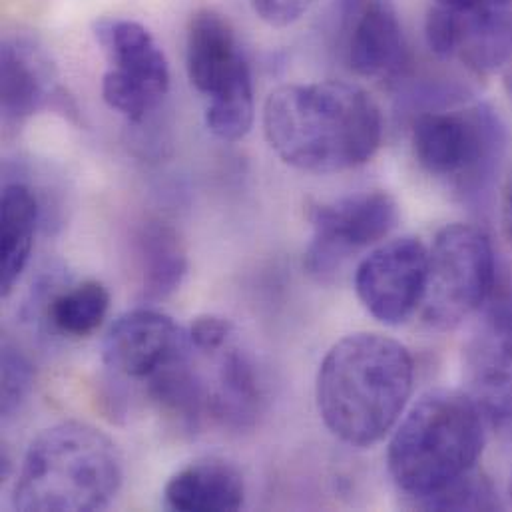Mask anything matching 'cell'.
Returning <instances> with one entry per match:
<instances>
[{"instance_id": "20", "label": "cell", "mask_w": 512, "mask_h": 512, "mask_svg": "<svg viewBox=\"0 0 512 512\" xmlns=\"http://www.w3.org/2000/svg\"><path fill=\"white\" fill-rule=\"evenodd\" d=\"M108 307V289L100 281H84L50 301L48 319L62 335L88 337L102 325Z\"/></svg>"}, {"instance_id": "27", "label": "cell", "mask_w": 512, "mask_h": 512, "mask_svg": "<svg viewBox=\"0 0 512 512\" xmlns=\"http://www.w3.org/2000/svg\"><path fill=\"white\" fill-rule=\"evenodd\" d=\"M509 495H511V501H512V479H511V485H509Z\"/></svg>"}, {"instance_id": "13", "label": "cell", "mask_w": 512, "mask_h": 512, "mask_svg": "<svg viewBox=\"0 0 512 512\" xmlns=\"http://www.w3.org/2000/svg\"><path fill=\"white\" fill-rule=\"evenodd\" d=\"M0 78L6 120H24L46 108L54 98L52 66L32 42L6 40L2 44Z\"/></svg>"}, {"instance_id": "26", "label": "cell", "mask_w": 512, "mask_h": 512, "mask_svg": "<svg viewBox=\"0 0 512 512\" xmlns=\"http://www.w3.org/2000/svg\"><path fill=\"white\" fill-rule=\"evenodd\" d=\"M501 222H503V234L512 248V172L507 180L505 192H503V204H501Z\"/></svg>"}, {"instance_id": "15", "label": "cell", "mask_w": 512, "mask_h": 512, "mask_svg": "<svg viewBox=\"0 0 512 512\" xmlns=\"http://www.w3.org/2000/svg\"><path fill=\"white\" fill-rule=\"evenodd\" d=\"M405 60V38L397 14L385 2H371L359 16L351 42V68L369 78H383L401 68Z\"/></svg>"}, {"instance_id": "10", "label": "cell", "mask_w": 512, "mask_h": 512, "mask_svg": "<svg viewBox=\"0 0 512 512\" xmlns=\"http://www.w3.org/2000/svg\"><path fill=\"white\" fill-rule=\"evenodd\" d=\"M429 250L419 238L391 240L355 271V291L365 309L385 325H401L423 303Z\"/></svg>"}, {"instance_id": "16", "label": "cell", "mask_w": 512, "mask_h": 512, "mask_svg": "<svg viewBox=\"0 0 512 512\" xmlns=\"http://www.w3.org/2000/svg\"><path fill=\"white\" fill-rule=\"evenodd\" d=\"M38 202L24 184H6L0 200V291L8 295L34 246Z\"/></svg>"}, {"instance_id": "11", "label": "cell", "mask_w": 512, "mask_h": 512, "mask_svg": "<svg viewBox=\"0 0 512 512\" xmlns=\"http://www.w3.org/2000/svg\"><path fill=\"white\" fill-rule=\"evenodd\" d=\"M190 347L188 331L172 317L154 309H134L120 315L108 329L102 359L116 375L146 381Z\"/></svg>"}, {"instance_id": "3", "label": "cell", "mask_w": 512, "mask_h": 512, "mask_svg": "<svg viewBox=\"0 0 512 512\" xmlns=\"http://www.w3.org/2000/svg\"><path fill=\"white\" fill-rule=\"evenodd\" d=\"M122 487V457L100 429L66 421L42 431L28 447L12 491L22 512L106 509Z\"/></svg>"}, {"instance_id": "8", "label": "cell", "mask_w": 512, "mask_h": 512, "mask_svg": "<svg viewBox=\"0 0 512 512\" xmlns=\"http://www.w3.org/2000/svg\"><path fill=\"white\" fill-rule=\"evenodd\" d=\"M94 36L110 62L102 78L104 102L124 118L140 122L170 90L162 48L146 26L128 18H102Z\"/></svg>"}, {"instance_id": "4", "label": "cell", "mask_w": 512, "mask_h": 512, "mask_svg": "<svg viewBox=\"0 0 512 512\" xmlns=\"http://www.w3.org/2000/svg\"><path fill=\"white\" fill-rule=\"evenodd\" d=\"M483 423L469 393L423 395L389 443L387 467L397 489L417 503L475 471L485 447Z\"/></svg>"}, {"instance_id": "17", "label": "cell", "mask_w": 512, "mask_h": 512, "mask_svg": "<svg viewBox=\"0 0 512 512\" xmlns=\"http://www.w3.org/2000/svg\"><path fill=\"white\" fill-rule=\"evenodd\" d=\"M261 411V385L254 361L236 347L222 351L218 383L210 391V413L224 425L246 429Z\"/></svg>"}, {"instance_id": "28", "label": "cell", "mask_w": 512, "mask_h": 512, "mask_svg": "<svg viewBox=\"0 0 512 512\" xmlns=\"http://www.w3.org/2000/svg\"><path fill=\"white\" fill-rule=\"evenodd\" d=\"M509 92H511V96H512V80H511V82H509Z\"/></svg>"}, {"instance_id": "6", "label": "cell", "mask_w": 512, "mask_h": 512, "mask_svg": "<svg viewBox=\"0 0 512 512\" xmlns=\"http://www.w3.org/2000/svg\"><path fill=\"white\" fill-rule=\"evenodd\" d=\"M499 267L489 236L469 224L443 228L429 250L423 317L439 331L459 327L489 299Z\"/></svg>"}, {"instance_id": "21", "label": "cell", "mask_w": 512, "mask_h": 512, "mask_svg": "<svg viewBox=\"0 0 512 512\" xmlns=\"http://www.w3.org/2000/svg\"><path fill=\"white\" fill-rule=\"evenodd\" d=\"M206 124L220 140L238 142L246 138L254 124V84L250 82L222 96L210 98Z\"/></svg>"}, {"instance_id": "19", "label": "cell", "mask_w": 512, "mask_h": 512, "mask_svg": "<svg viewBox=\"0 0 512 512\" xmlns=\"http://www.w3.org/2000/svg\"><path fill=\"white\" fill-rule=\"evenodd\" d=\"M136 252L146 299H164L180 287L188 271V257L172 226L158 220L144 224L136 236Z\"/></svg>"}, {"instance_id": "23", "label": "cell", "mask_w": 512, "mask_h": 512, "mask_svg": "<svg viewBox=\"0 0 512 512\" xmlns=\"http://www.w3.org/2000/svg\"><path fill=\"white\" fill-rule=\"evenodd\" d=\"M34 383V371L26 355L4 341L2 345V417H12Z\"/></svg>"}, {"instance_id": "22", "label": "cell", "mask_w": 512, "mask_h": 512, "mask_svg": "<svg viewBox=\"0 0 512 512\" xmlns=\"http://www.w3.org/2000/svg\"><path fill=\"white\" fill-rule=\"evenodd\" d=\"M413 505L427 511H495L501 507L493 483L477 469Z\"/></svg>"}, {"instance_id": "25", "label": "cell", "mask_w": 512, "mask_h": 512, "mask_svg": "<svg viewBox=\"0 0 512 512\" xmlns=\"http://www.w3.org/2000/svg\"><path fill=\"white\" fill-rule=\"evenodd\" d=\"M317 0H250L257 16L269 26H289L297 22Z\"/></svg>"}, {"instance_id": "18", "label": "cell", "mask_w": 512, "mask_h": 512, "mask_svg": "<svg viewBox=\"0 0 512 512\" xmlns=\"http://www.w3.org/2000/svg\"><path fill=\"white\" fill-rule=\"evenodd\" d=\"M192 351L176 355L146 379V391L160 411L190 429L210 413V391L192 365Z\"/></svg>"}, {"instance_id": "2", "label": "cell", "mask_w": 512, "mask_h": 512, "mask_svg": "<svg viewBox=\"0 0 512 512\" xmlns=\"http://www.w3.org/2000/svg\"><path fill=\"white\" fill-rule=\"evenodd\" d=\"M413 381L415 363L405 345L379 333L347 335L319 365V417L343 443L371 447L403 415Z\"/></svg>"}, {"instance_id": "12", "label": "cell", "mask_w": 512, "mask_h": 512, "mask_svg": "<svg viewBox=\"0 0 512 512\" xmlns=\"http://www.w3.org/2000/svg\"><path fill=\"white\" fill-rule=\"evenodd\" d=\"M186 66L190 82L208 98L252 82L250 66L230 22L210 8L196 12L190 22Z\"/></svg>"}, {"instance_id": "7", "label": "cell", "mask_w": 512, "mask_h": 512, "mask_svg": "<svg viewBox=\"0 0 512 512\" xmlns=\"http://www.w3.org/2000/svg\"><path fill=\"white\" fill-rule=\"evenodd\" d=\"M465 379L485 421L512 441V269L497 275L465 345Z\"/></svg>"}, {"instance_id": "9", "label": "cell", "mask_w": 512, "mask_h": 512, "mask_svg": "<svg viewBox=\"0 0 512 512\" xmlns=\"http://www.w3.org/2000/svg\"><path fill=\"white\" fill-rule=\"evenodd\" d=\"M309 222L313 238L303 263L313 277L327 279L353 254L387 238L399 208L387 192H361L313 206Z\"/></svg>"}, {"instance_id": "1", "label": "cell", "mask_w": 512, "mask_h": 512, "mask_svg": "<svg viewBox=\"0 0 512 512\" xmlns=\"http://www.w3.org/2000/svg\"><path fill=\"white\" fill-rule=\"evenodd\" d=\"M271 150L291 168L333 174L367 164L383 140L375 100L347 82L287 84L263 108Z\"/></svg>"}, {"instance_id": "24", "label": "cell", "mask_w": 512, "mask_h": 512, "mask_svg": "<svg viewBox=\"0 0 512 512\" xmlns=\"http://www.w3.org/2000/svg\"><path fill=\"white\" fill-rule=\"evenodd\" d=\"M232 335H234V325L220 315H200L192 321L188 329L192 347L204 355L222 353V349L230 345Z\"/></svg>"}, {"instance_id": "14", "label": "cell", "mask_w": 512, "mask_h": 512, "mask_svg": "<svg viewBox=\"0 0 512 512\" xmlns=\"http://www.w3.org/2000/svg\"><path fill=\"white\" fill-rule=\"evenodd\" d=\"M164 497L172 511L232 512L244 507L246 485L234 465L208 459L176 473L168 481Z\"/></svg>"}, {"instance_id": "5", "label": "cell", "mask_w": 512, "mask_h": 512, "mask_svg": "<svg viewBox=\"0 0 512 512\" xmlns=\"http://www.w3.org/2000/svg\"><path fill=\"white\" fill-rule=\"evenodd\" d=\"M419 166L467 196L485 194L507 150L501 118L487 104L465 110L425 112L413 126Z\"/></svg>"}]
</instances>
